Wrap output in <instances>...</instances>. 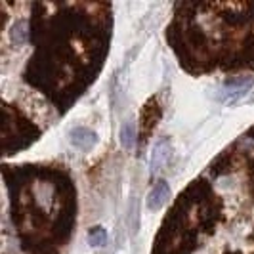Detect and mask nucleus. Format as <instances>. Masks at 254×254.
Segmentation results:
<instances>
[{"mask_svg":"<svg viewBox=\"0 0 254 254\" xmlns=\"http://www.w3.org/2000/svg\"><path fill=\"white\" fill-rule=\"evenodd\" d=\"M69 141L75 145L76 149L90 151V149L98 143V134L86 127H76L69 132Z\"/></svg>","mask_w":254,"mask_h":254,"instance_id":"f257e3e1","label":"nucleus"},{"mask_svg":"<svg viewBox=\"0 0 254 254\" xmlns=\"http://www.w3.org/2000/svg\"><path fill=\"white\" fill-rule=\"evenodd\" d=\"M168 197H170V188H168V184H166L165 180H159V182L153 186V190L149 191V195H147V208L153 210V212L161 210L166 204V201H168Z\"/></svg>","mask_w":254,"mask_h":254,"instance_id":"f03ea898","label":"nucleus"},{"mask_svg":"<svg viewBox=\"0 0 254 254\" xmlns=\"http://www.w3.org/2000/svg\"><path fill=\"white\" fill-rule=\"evenodd\" d=\"M254 84V80H229V82H226V90H224V96H222V102L224 103H235L239 98H243L249 90H251V86Z\"/></svg>","mask_w":254,"mask_h":254,"instance_id":"7ed1b4c3","label":"nucleus"},{"mask_svg":"<svg viewBox=\"0 0 254 254\" xmlns=\"http://www.w3.org/2000/svg\"><path fill=\"white\" fill-rule=\"evenodd\" d=\"M168 155H170V141L166 138H161L153 145V153H151V170L157 172L161 166L168 161Z\"/></svg>","mask_w":254,"mask_h":254,"instance_id":"20e7f679","label":"nucleus"},{"mask_svg":"<svg viewBox=\"0 0 254 254\" xmlns=\"http://www.w3.org/2000/svg\"><path fill=\"white\" fill-rule=\"evenodd\" d=\"M136 141V127H134V121H127L123 127H121V143L125 149H132Z\"/></svg>","mask_w":254,"mask_h":254,"instance_id":"39448f33","label":"nucleus"},{"mask_svg":"<svg viewBox=\"0 0 254 254\" xmlns=\"http://www.w3.org/2000/svg\"><path fill=\"white\" fill-rule=\"evenodd\" d=\"M105 241H107V233L102 226H96L88 231V243L92 247H103Z\"/></svg>","mask_w":254,"mask_h":254,"instance_id":"423d86ee","label":"nucleus"},{"mask_svg":"<svg viewBox=\"0 0 254 254\" xmlns=\"http://www.w3.org/2000/svg\"><path fill=\"white\" fill-rule=\"evenodd\" d=\"M12 38L15 44H23L27 40V23L25 21H17L15 27H13L12 31Z\"/></svg>","mask_w":254,"mask_h":254,"instance_id":"0eeeda50","label":"nucleus"}]
</instances>
